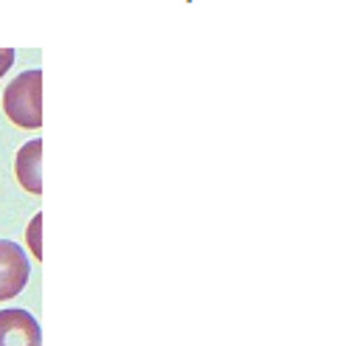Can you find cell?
<instances>
[{
	"instance_id": "3957f363",
	"label": "cell",
	"mask_w": 361,
	"mask_h": 346,
	"mask_svg": "<svg viewBox=\"0 0 361 346\" xmlns=\"http://www.w3.org/2000/svg\"><path fill=\"white\" fill-rule=\"evenodd\" d=\"M39 323L20 307L0 309V346H39Z\"/></svg>"
},
{
	"instance_id": "8992f818",
	"label": "cell",
	"mask_w": 361,
	"mask_h": 346,
	"mask_svg": "<svg viewBox=\"0 0 361 346\" xmlns=\"http://www.w3.org/2000/svg\"><path fill=\"white\" fill-rule=\"evenodd\" d=\"M11 62H14V48H0V79L11 68Z\"/></svg>"
},
{
	"instance_id": "5b68a950",
	"label": "cell",
	"mask_w": 361,
	"mask_h": 346,
	"mask_svg": "<svg viewBox=\"0 0 361 346\" xmlns=\"http://www.w3.org/2000/svg\"><path fill=\"white\" fill-rule=\"evenodd\" d=\"M39 222H42V217L37 214L31 219V225H28V242H31V253L34 256H39Z\"/></svg>"
},
{
	"instance_id": "277c9868",
	"label": "cell",
	"mask_w": 361,
	"mask_h": 346,
	"mask_svg": "<svg viewBox=\"0 0 361 346\" xmlns=\"http://www.w3.org/2000/svg\"><path fill=\"white\" fill-rule=\"evenodd\" d=\"M39 155H42V141L34 138L25 146H20L17 160H14V172L23 188H28L31 194L42 191V180H39Z\"/></svg>"
},
{
	"instance_id": "7a4b0ae2",
	"label": "cell",
	"mask_w": 361,
	"mask_h": 346,
	"mask_svg": "<svg viewBox=\"0 0 361 346\" xmlns=\"http://www.w3.org/2000/svg\"><path fill=\"white\" fill-rule=\"evenodd\" d=\"M25 281H28L25 250L11 239H0V301H8L17 293H23Z\"/></svg>"
},
{
	"instance_id": "6da1fadb",
	"label": "cell",
	"mask_w": 361,
	"mask_h": 346,
	"mask_svg": "<svg viewBox=\"0 0 361 346\" xmlns=\"http://www.w3.org/2000/svg\"><path fill=\"white\" fill-rule=\"evenodd\" d=\"M42 73L23 70L3 90V113L8 121L25 129H37L42 124Z\"/></svg>"
}]
</instances>
